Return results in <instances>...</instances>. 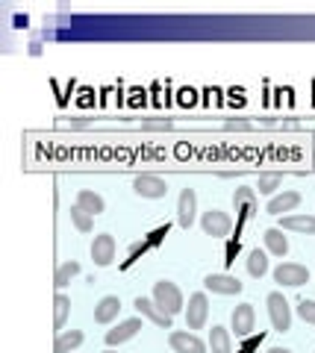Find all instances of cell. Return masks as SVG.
<instances>
[{"label":"cell","mask_w":315,"mask_h":353,"mask_svg":"<svg viewBox=\"0 0 315 353\" xmlns=\"http://www.w3.org/2000/svg\"><path fill=\"white\" fill-rule=\"evenodd\" d=\"M154 303L162 309L165 315H177V312H183V292L177 289V283H171V280H159L156 285H154Z\"/></svg>","instance_id":"cell-1"},{"label":"cell","mask_w":315,"mask_h":353,"mask_svg":"<svg viewBox=\"0 0 315 353\" xmlns=\"http://www.w3.org/2000/svg\"><path fill=\"white\" fill-rule=\"evenodd\" d=\"M268 303V315H271V327L277 330V333H286L292 327V309H289V301L283 297V292H271L265 297Z\"/></svg>","instance_id":"cell-2"},{"label":"cell","mask_w":315,"mask_h":353,"mask_svg":"<svg viewBox=\"0 0 315 353\" xmlns=\"http://www.w3.org/2000/svg\"><path fill=\"white\" fill-rule=\"evenodd\" d=\"M133 192L139 197H148V201H159V197L168 194V183L156 174H139L133 180Z\"/></svg>","instance_id":"cell-3"},{"label":"cell","mask_w":315,"mask_h":353,"mask_svg":"<svg viewBox=\"0 0 315 353\" xmlns=\"http://www.w3.org/2000/svg\"><path fill=\"white\" fill-rule=\"evenodd\" d=\"M201 227H203L206 236L224 239V236H230V230H233V218L227 212H221V209H210V212H203Z\"/></svg>","instance_id":"cell-4"},{"label":"cell","mask_w":315,"mask_h":353,"mask_svg":"<svg viewBox=\"0 0 315 353\" xmlns=\"http://www.w3.org/2000/svg\"><path fill=\"white\" fill-rule=\"evenodd\" d=\"M307 280H309V271L298 262H280L274 268V283L286 285V289H298V285H303Z\"/></svg>","instance_id":"cell-5"},{"label":"cell","mask_w":315,"mask_h":353,"mask_svg":"<svg viewBox=\"0 0 315 353\" xmlns=\"http://www.w3.org/2000/svg\"><path fill=\"white\" fill-rule=\"evenodd\" d=\"M206 318H210V301H206L203 292H194L189 297V306H186V327L189 330H203Z\"/></svg>","instance_id":"cell-6"},{"label":"cell","mask_w":315,"mask_h":353,"mask_svg":"<svg viewBox=\"0 0 315 353\" xmlns=\"http://www.w3.org/2000/svg\"><path fill=\"white\" fill-rule=\"evenodd\" d=\"M194 215H198V194H194V189H183L177 197V224L189 230L194 224Z\"/></svg>","instance_id":"cell-7"},{"label":"cell","mask_w":315,"mask_h":353,"mask_svg":"<svg viewBox=\"0 0 315 353\" xmlns=\"http://www.w3.org/2000/svg\"><path fill=\"white\" fill-rule=\"evenodd\" d=\"M92 262L97 265V268H106V265L115 262V239L110 233L94 236V241H92Z\"/></svg>","instance_id":"cell-8"},{"label":"cell","mask_w":315,"mask_h":353,"mask_svg":"<svg viewBox=\"0 0 315 353\" xmlns=\"http://www.w3.org/2000/svg\"><path fill=\"white\" fill-rule=\"evenodd\" d=\"M168 345H171L174 353H206V345L192 333V330L189 333L186 330H174V333L168 336Z\"/></svg>","instance_id":"cell-9"},{"label":"cell","mask_w":315,"mask_h":353,"mask_svg":"<svg viewBox=\"0 0 315 353\" xmlns=\"http://www.w3.org/2000/svg\"><path fill=\"white\" fill-rule=\"evenodd\" d=\"M203 289L212 292V294H238L245 285L238 283L236 277H230V274H206V277H203Z\"/></svg>","instance_id":"cell-10"},{"label":"cell","mask_w":315,"mask_h":353,"mask_svg":"<svg viewBox=\"0 0 315 353\" xmlns=\"http://www.w3.org/2000/svg\"><path fill=\"white\" fill-rule=\"evenodd\" d=\"M230 327L236 330V336H251V330L256 327V312L251 303H238L230 315Z\"/></svg>","instance_id":"cell-11"},{"label":"cell","mask_w":315,"mask_h":353,"mask_svg":"<svg viewBox=\"0 0 315 353\" xmlns=\"http://www.w3.org/2000/svg\"><path fill=\"white\" fill-rule=\"evenodd\" d=\"M139 333H142V318H127V321H121L115 330H110V333H106V345H110V347L124 345V341L136 339Z\"/></svg>","instance_id":"cell-12"},{"label":"cell","mask_w":315,"mask_h":353,"mask_svg":"<svg viewBox=\"0 0 315 353\" xmlns=\"http://www.w3.org/2000/svg\"><path fill=\"white\" fill-rule=\"evenodd\" d=\"M133 306L139 309V315L148 318V321H154L156 327H165V330H171V315L162 312V309L154 303V297H136V303H133Z\"/></svg>","instance_id":"cell-13"},{"label":"cell","mask_w":315,"mask_h":353,"mask_svg":"<svg viewBox=\"0 0 315 353\" xmlns=\"http://www.w3.org/2000/svg\"><path fill=\"white\" fill-rule=\"evenodd\" d=\"M118 312H121V297L106 294V297H101V303L94 306V321L97 324H110V321L118 318Z\"/></svg>","instance_id":"cell-14"},{"label":"cell","mask_w":315,"mask_h":353,"mask_svg":"<svg viewBox=\"0 0 315 353\" xmlns=\"http://www.w3.org/2000/svg\"><path fill=\"white\" fill-rule=\"evenodd\" d=\"M298 206H301V192H283L268 201V212L283 218V212H292V209H298Z\"/></svg>","instance_id":"cell-15"},{"label":"cell","mask_w":315,"mask_h":353,"mask_svg":"<svg viewBox=\"0 0 315 353\" xmlns=\"http://www.w3.org/2000/svg\"><path fill=\"white\" fill-rule=\"evenodd\" d=\"M280 230L315 236V215H283V218H280Z\"/></svg>","instance_id":"cell-16"},{"label":"cell","mask_w":315,"mask_h":353,"mask_svg":"<svg viewBox=\"0 0 315 353\" xmlns=\"http://www.w3.org/2000/svg\"><path fill=\"white\" fill-rule=\"evenodd\" d=\"M263 239H265V250L271 253V256H286V253H289V239L283 236V230H280V227L265 230Z\"/></svg>","instance_id":"cell-17"},{"label":"cell","mask_w":315,"mask_h":353,"mask_svg":"<svg viewBox=\"0 0 315 353\" xmlns=\"http://www.w3.org/2000/svg\"><path fill=\"white\" fill-rule=\"evenodd\" d=\"M256 189H247V185H242V189H236L233 194V206H236V212L242 209V218H251L256 212Z\"/></svg>","instance_id":"cell-18"},{"label":"cell","mask_w":315,"mask_h":353,"mask_svg":"<svg viewBox=\"0 0 315 353\" xmlns=\"http://www.w3.org/2000/svg\"><path fill=\"white\" fill-rule=\"evenodd\" d=\"M77 206H83L89 215H101V212H106V201L97 192H92V189H80L77 192Z\"/></svg>","instance_id":"cell-19"},{"label":"cell","mask_w":315,"mask_h":353,"mask_svg":"<svg viewBox=\"0 0 315 353\" xmlns=\"http://www.w3.org/2000/svg\"><path fill=\"white\" fill-rule=\"evenodd\" d=\"M83 333L80 330H65V333H59L57 336V341H53V350L57 353H71V350H77L80 345H83Z\"/></svg>","instance_id":"cell-20"},{"label":"cell","mask_w":315,"mask_h":353,"mask_svg":"<svg viewBox=\"0 0 315 353\" xmlns=\"http://www.w3.org/2000/svg\"><path fill=\"white\" fill-rule=\"evenodd\" d=\"M230 347H233V341H230V330L215 324V327L210 330V350H212V353H230Z\"/></svg>","instance_id":"cell-21"},{"label":"cell","mask_w":315,"mask_h":353,"mask_svg":"<svg viewBox=\"0 0 315 353\" xmlns=\"http://www.w3.org/2000/svg\"><path fill=\"white\" fill-rule=\"evenodd\" d=\"M247 274H251V277H265L268 274V256H265V250H251L247 253Z\"/></svg>","instance_id":"cell-22"},{"label":"cell","mask_w":315,"mask_h":353,"mask_svg":"<svg viewBox=\"0 0 315 353\" xmlns=\"http://www.w3.org/2000/svg\"><path fill=\"white\" fill-rule=\"evenodd\" d=\"M77 274H80V262H62L59 265V268H57V277H53V285H57V289L62 292L65 289V285H68L74 277H77Z\"/></svg>","instance_id":"cell-23"},{"label":"cell","mask_w":315,"mask_h":353,"mask_svg":"<svg viewBox=\"0 0 315 353\" xmlns=\"http://www.w3.org/2000/svg\"><path fill=\"white\" fill-rule=\"evenodd\" d=\"M53 306H57V309H53V327L62 330V327H65V321H68V309H71V301H68V297H65V294L59 292L57 297H53Z\"/></svg>","instance_id":"cell-24"},{"label":"cell","mask_w":315,"mask_h":353,"mask_svg":"<svg viewBox=\"0 0 315 353\" xmlns=\"http://www.w3.org/2000/svg\"><path fill=\"white\" fill-rule=\"evenodd\" d=\"M71 224L77 227L80 233H92V227H94V215H89L83 206L74 203V206H71Z\"/></svg>","instance_id":"cell-25"},{"label":"cell","mask_w":315,"mask_h":353,"mask_svg":"<svg viewBox=\"0 0 315 353\" xmlns=\"http://www.w3.org/2000/svg\"><path fill=\"white\" fill-rule=\"evenodd\" d=\"M280 185H283V174H277V171H268V174H259V183H256V189L259 194H274Z\"/></svg>","instance_id":"cell-26"},{"label":"cell","mask_w":315,"mask_h":353,"mask_svg":"<svg viewBox=\"0 0 315 353\" xmlns=\"http://www.w3.org/2000/svg\"><path fill=\"white\" fill-rule=\"evenodd\" d=\"M298 315H301L303 324H312L315 327V301H309V297L298 301Z\"/></svg>","instance_id":"cell-27"},{"label":"cell","mask_w":315,"mask_h":353,"mask_svg":"<svg viewBox=\"0 0 315 353\" xmlns=\"http://www.w3.org/2000/svg\"><path fill=\"white\" fill-rule=\"evenodd\" d=\"M174 124L168 118H150V121H142V130H171Z\"/></svg>","instance_id":"cell-28"},{"label":"cell","mask_w":315,"mask_h":353,"mask_svg":"<svg viewBox=\"0 0 315 353\" xmlns=\"http://www.w3.org/2000/svg\"><path fill=\"white\" fill-rule=\"evenodd\" d=\"M224 127L227 130H247V127H251V121H227Z\"/></svg>","instance_id":"cell-29"},{"label":"cell","mask_w":315,"mask_h":353,"mask_svg":"<svg viewBox=\"0 0 315 353\" xmlns=\"http://www.w3.org/2000/svg\"><path fill=\"white\" fill-rule=\"evenodd\" d=\"M268 353H295V350H289V347H271Z\"/></svg>","instance_id":"cell-30"},{"label":"cell","mask_w":315,"mask_h":353,"mask_svg":"<svg viewBox=\"0 0 315 353\" xmlns=\"http://www.w3.org/2000/svg\"><path fill=\"white\" fill-rule=\"evenodd\" d=\"M103 353H115V350H103Z\"/></svg>","instance_id":"cell-31"}]
</instances>
